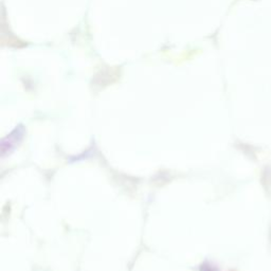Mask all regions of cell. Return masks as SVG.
I'll use <instances>...</instances> for the list:
<instances>
[{"label": "cell", "mask_w": 271, "mask_h": 271, "mask_svg": "<svg viewBox=\"0 0 271 271\" xmlns=\"http://www.w3.org/2000/svg\"><path fill=\"white\" fill-rule=\"evenodd\" d=\"M22 131H20L18 129L14 130V132H12L10 136H9V141L7 139H5L3 142H8V144H2V147H3V155L5 156L6 154V150L9 149V148H12L13 145L16 143L15 140H20L22 138Z\"/></svg>", "instance_id": "1"}, {"label": "cell", "mask_w": 271, "mask_h": 271, "mask_svg": "<svg viewBox=\"0 0 271 271\" xmlns=\"http://www.w3.org/2000/svg\"><path fill=\"white\" fill-rule=\"evenodd\" d=\"M200 271H218V269L210 264H203L200 267Z\"/></svg>", "instance_id": "2"}]
</instances>
